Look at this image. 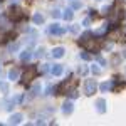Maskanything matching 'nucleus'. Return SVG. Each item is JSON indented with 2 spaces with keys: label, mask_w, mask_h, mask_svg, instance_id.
<instances>
[{
  "label": "nucleus",
  "mask_w": 126,
  "mask_h": 126,
  "mask_svg": "<svg viewBox=\"0 0 126 126\" xmlns=\"http://www.w3.org/2000/svg\"><path fill=\"white\" fill-rule=\"evenodd\" d=\"M96 81L94 79H87L86 81V84H84V93H86L87 96H91V94H94V91H96Z\"/></svg>",
  "instance_id": "f257e3e1"
},
{
  "label": "nucleus",
  "mask_w": 126,
  "mask_h": 126,
  "mask_svg": "<svg viewBox=\"0 0 126 126\" xmlns=\"http://www.w3.org/2000/svg\"><path fill=\"white\" fill-rule=\"evenodd\" d=\"M49 32L50 34H54V35H62L66 29H62V27H59V24H52L50 27H49Z\"/></svg>",
  "instance_id": "f03ea898"
},
{
  "label": "nucleus",
  "mask_w": 126,
  "mask_h": 126,
  "mask_svg": "<svg viewBox=\"0 0 126 126\" xmlns=\"http://www.w3.org/2000/svg\"><path fill=\"white\" fill-rule=\"evenodd\" d=\"M35 74H37V69H35V67H29V69H27V72L24 74V79L29 82V81H32V79L35 78Z\"/></svg>",
  "instance_id": "7ed1b4c3"
},
{
  "label": "nucleus",
  "mask_w": 126,
  "mask_h": 126,
  "mask_svg": "<svg viewBox=\"0 0 126 126\" xmlns=\"http://www.w3.org/2000/svg\"><path fill=\"white\" fill-rule=\"evenodd\" d=\"M96 111H97V113H101V114L106 111V101H104L103 97H99V99L96 101Z\"/></svg>",
  "instance_id": "20e7f679"
},
{
  "label": "nucleus",
  "mask_w": 126,
  "mask_h": 126,
  "mask_svg": "<svg viewBox=\"0 0 126 126\" xmlns=\"http://www.w3.org/2000/svg\"><path fill=\"white\" fill-rule=\"evenodd\" d=\"M72 109H74V104H72L71 101H66V103L62 104V113H64V114H71Z\"/></svg>",
  "instance_id": "39448f33"
},
{
  "label": "nucleus",
  "mask_w": 126,
  "mask_h": 126,
  "mask_svg": "<svg viewBox=\"0 0 126 126\" xmlns=\"http://www.w3.org/2000/svg\"><path fill=\"white\" fill-rule=\"evenodd\" d=\"M20 121H22V114H20V113H15V114H12V116H10V119H9L10 125H19Z\"/></svg>",
  "instance_id": "423d86ee"
},
{
  "label": "nucleus",
  "mask_w": 126,
  "mask_h": 126,
  "mask_svg": "<svg viewBox=\"0 0 126 126\" xmlns=\"http://www.w3.org/2000/svg\"><path fill=\"white\" fill-rule=\"evenodd\" d=\"M22 15H24V14H22V10H19V9H12L10 10V17H12L14 20L22 19Z\"/></svg>",
  "instance_id": "0eeeda50"
},
{
  "label": "nucleus",
  "mask_w": 126,
  "mask_h": 126,
  "mask_svg": "<svg viewBox=\"0 0 126 126\" xmlns=\"http://www.w3.org/2000/svg\"><path fill=\"white\" fill-rule=\"evenodd\" d=\"M64 47H56L54 50H52V57H56V59H59V57H62L64 56Z\"/></svg>",
  "instance_id": "6e6552de"
},
{
  "label": "nucleus",
  "mask_w": 126,
  "mask_h": 126,
  "mask_svg": "<svg viewBox=\"0 0 126 126\" xmlns=\"http://www.w3.org/2000/svg\"><path fill=\"white\" fill-rule=\"evenodd\" d=\"M50 71H52V74H54V76H61V74H62V71H64V69H62V66H61V64H54V66H52V69H50Z\"/></svg>",
  "instance_id": "1a4fd4ad"
},
{
  "label": "nucleus",
  "mask_w": 126,
  "mask_h": 126,
  "mask_svg": "<svg viewBox=\"0 0 126 126\" xmlns=\"http://www.w3.org/2000/svg\"><path fill=\"white\" fill-rule=\"evenodd\" d=\"M17 78H19V69H10V72H9V79H10V81H15Z\"/></svg>",
  "instance_id": "9d476101"
},
{
  "label": "nucleus",
  "mask_w": 126,
  "mask_h": 126,
  "mask_svg": "<svg viewBox=\"0 0 126 126\" xmlns=\"http://www.w3.org/2000/svg\"><path fill=\"white\" fill-rule=\"evenodd\" d=\"M30 57H32V54H30V50H24V52L20 54V59H22L24 62H25V61H29Z\"/></svg>",
  "instance_id": "9b49d317"
},
{
  "label": "nucleus",
  "mask_w": 126,
  "mask_h": 126,
  "mask_svg": "<svg viewBox=\"0 0 126 126\" xmlns=\"http://www.w3.org/2000/svg\"><path fill=\"white\" fill-rule=\"evenodd\" d=\"M42 22H44V17H42L40 14H34V24L39 25V24H42Z\"/></svg>",
  "instance_id": "f8f14e48"
},
{
  "label": "nucleus",
  "mask_w": 126,
  "mask_h": 126,
  "mask_svg": "<svg viewBox=\"0 0 126 126\" xmlns=\"http://www.w3.org/2000/svg\"><path fill=\"white\" fill-rule=\"evenodd\" d=\"M111 86H113V82H103V84L99 86V89H101L103 93H106L108 89H111Z\"/></svg>",
  "instance_id": "ddd939ff"
},
{
  "label": "nucleus",
  "mask_w": 126,
  "mask_h": 126,
  "mask_svg": "<svg viewBox=\"0 0 126 126\" xmlns=\"http://www.w3.org/2000/svg\"><path fill=\"white\" fill-rule=\"evenodd\" d=\"M62 17H64L66 20H72V10H71V9H69V10H66V12L62 14Z\"/></svg>",
  "instance_id": "4468645a"
},
{
  "label": "nucleus",
  "mask_w": 126,
  "mask_h": 126,
  "mask_svg": "<svg viewBox=\"0 0 126 126\" xmlns=\"http://www.w3.org/2000/svg\"><path fill=\"white\" fill-rule=\"evenodd\" d=\"M7 37H9L7 32H5V30H0V44H3V42L7 40Z\"/></svg>",
  "instance_id": "2eb2a0df"
},
{
  "label": "nucleus",
  "mask_w": 126,
  "mask_h": 126,
  "mask_svg": "<svg viewBox=\"0 0 126 126\" xmlns=\"http://www.w3.org/2000/svg\"><path fill=\"white\" fill-rule=\"evenodd\" d=\"M84 47H86V49H94V47H96V44H94V40H91V42H84Z\"/></svg>",
  "instance_id": "dca6fc26"
},
{
  "label": "nucleus",
  "mask_w": 126,
  "mask_h": 126,
  "mask_svg": "<svg viewBox=\"0 0 126 126\" xmlns=\"http://www.w3.org/2000/svg\"><path fill=\"white\" fill-rule=\"evenodd\" d=\"M72 9H81V2L74 0V2H72Z\"/></svg>",
  "instance_id": "f3484780"
},
{
  "label": "nucleus",
  "mask_w": 126,
  "mask_h": 126,
  "mask_svg": "<svg viewBox=\"0 0 126 126\" xmlns=\"http://www.w3.org/2000/svg\"><path fill=\"white\" fill-rule=\"evenodd\" d=\"M91 71H93V74H99V72H101V69L96 67V66H93V67H91Z\"/></svg>",
  "instance_id": "a211bd4d"
},
{
  "label": "nucleus",
  "mask_w": 126,
  "mask_h": 126,
  "mask_svg": "<svg viewBox=\"0 0 126 126\" xmlns=\"http://www.w3.org/2000/svg\"><path fill=\"white\" fill-rule=\"evenodd\" d=\"M81 57L84 59V61H89V59H91V56H89L87 52H82V54H81Z\"/></svg>",
  "instance_id": "6ab92c4d"
},
{
  "label": "nucleus",
  "mask_w": 126,
  "mask_h": 126,
  "mask_svg": "<svg viewBox=\"0 0 126 126\" xmlns=\"http://www.w3.org/2000/svg\"><path fill=\"white\" fill-rule=\"evenodd\" d=\"M52 17H54V19H59V17H61V12H59V10H54V12H52Z\"/></svg>",
  "instance_id": "aec40b11"
},
{
  "label": "nucleus",
  "mask_w": 126,
  "mask_h": 126,
  "mask_svg": "<svg viewBox=\"0 0 126 126\" xmlns=\"http://www.w3.org/2000/svg\"><path fill=\"white\" fill-rule=\"evenodd\" d=\"M35 56H37V57H42V56H44V49L40 47L39 50H37V52H35Z\"/></svg>",
  "instance_id": "412c9836"
},
{
  "label": "nucleus",
  "mask_w": 126,
  "mask_h": 126,
  "mask_svg": "<svg viewBox=\"0 0 126 126\" xmlns=\"http://www.w3.org/2000/svg\"><path fill=\"white\" fill-rule=\"evenodd\" d=\"M97 61H99V64H103V66H104V64H106V62H104V59H103V57H101V56H97Z\"/></svg>",
  "instance_id": "4be33fe9"
},
{
  "label": "nucleus",
  "mask_w": 126,
  "mask_h": 126,
  "mask_svg": "<svg viewBox=\"0 0 126 126\" xmlns=\"http://www.w3.org/2000/svg\"><path fill=\"white\" fill-rule=\"evenodd\" d=\"M79 72H81V74H86L87 71H86V67H81V69H79Z\"/></svg>",
  "instance_id": "5701e85b"
},
{
  "label": "nucleus",
  "mask_w": 126,
  "mask_h": 126,
  "mask_svg": "<svg viewBox=\"0 0 126 126\" xmlns=\"http://www.w3.org/2000/svg\"><path fill=\"white\" fill-rule=\"evenodd\" d=\"M71 97H78V93L76 91H71Z\"/></svg>",
  "instance_id": "b1692460"
},
{
  "label": "nucleus",
  "mask_w": 126,
  "mask_h": 126,
  "mask_svg": "<svg viewBox=\"0 0 126 126\" xmlns=\"http://www.w3.org/2000/svg\"><path fill=\"white\" fill-rule=\"evenodd\" d=\"M47 66H49V64H44V66L40 67V71H42V72H44V71H47Z\"/></svg>",
  "instance_id": "393cba45"
},
{
  "label": "nucleus",
  "mask_w": 126,
  "mask_h": 126,
  "mask_svg": "<svg viewBox=\"0 0 126 126\" xmlns=\"http://www.w3.org/2000/svg\"><path fill=\"white\" fill-rule=\"evenodd\" d=\"M89 22H91L89 19H84V22H82V25H89Z\"/></svg>",
  "instance_id": "a878e982"
}]
</instances>
